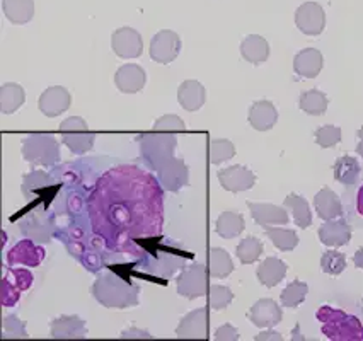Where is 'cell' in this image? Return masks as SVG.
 <instances>
[{
	"label": "cell",
	"instance_id": "14",
	"mask_svg": "<svg viewBox=\"0 0 363 341\" xmlns=\"http://www.w3.org/2000/svg\"><path fill=\"white\" fill-rule=\"evenodd\" d=\"M176 335L179 338H206L208 336V311L195 309L179 321Z\"/></svg>",
	"mask_w": 363,
	"mask_h": 341
},
{
	"label": "cell",
	"instance_id": "12",
	"mask_svg": "<svg viewBox=\"0 0 363 341\" xmlns=\"http://www.w3.org/2000/svg\"><path fill=\"white\" fill-rule=\"evenodd\" d=\"M72 96L70 92L62 86L48 87L43 94L40 96V101H38V108L43 113L45 116L55 118L62 113H65L67 109L70 108Z\"/></svg>",
	"mask_w": 363,
	"mask_h": 341
},
{
	"label": "cell",
	"instance_id": "38",
	"mask_svg": "<svg viewBox=\"0 0 363 341\" xmlns=\"http://www.w3.org/2000/svg\"><path fill=\"white\" fill-rule=\"evenodd\" d=\"M320 268H323L324 273L331 276L341 275L346 268V256L336 250H329L320 258Z\"/></svg>",
	"mask_w": 363,
	"mask_h": 341
},
{
	"label": "cell",
	"instance_id": "7",
	"mask_svg": "<svg viewBox=\"0 0 363 341\" xmlns=\"http://www.w3.org/2000/svg\"><path fill=\"white\" fill-rule=\"evenodd\" d=\"M208 276H210V269L208 267L201 263H195L191 267H188L177 276L176 281V290L179 296L186 297V298H198L203 297L205 294H208Z\"/></svg>",
	"mask_w": 363,
	"mask_h": 341
},
{
	"label": "cell",
	"instance_id": "40",
	"mask_svg": "<svg viewBox=\"0 0 363 341\" xmlns=\"http://www.w3.org/2000/svg\"><path fill=\"white\" fill-rule=\"evenodd\" d=\"M341 137H343L341 128L335 125H324L315 130V144L323 149H331V147L337 145L341 142Z\"/></svg>",
	"mask_w": 363,
	"mask_h": 341
},
{
	"label": "cell",
	"instance_id": "30",
	"mask_svg": "<svg viewBox=\"0 0 363 341\" xmlns=\"http://www.w3.org/2000/svg\"><path fill=\"white\" fill-rule=\"evenodd\" d=\"M208 269L213 279H227L234 272V263L229 252L222 247H212L208 251Z\"/></svg>",
	"mask_w": 363,
	"mask_h": 341
},
{
	"label": "cell",
	"instance_id": "26",
	"mask_svg": "<svg viewBox=\"0 0 363 341\" xmlns=\"http://www.w3.org/2000/svg\"><path fill=\"white\" fill-rule=\"evenodd\" d=\"M240 55L249 63L259 65L268 60L269 57V45L263 36L259 35H249L240 43Z\"/></svg>",
	"mask_w": 363,
	"mask_h": 341
},
{
	"label": "cell",
	"instance_id": "15",
	"mask_svg": "<svg viewBox=\"0 0 363 341\" xmlns=\"http://www.w3.org/2000/svg\"><path fill=\"white\" fill-rule=\"evenodd\" d=\"M249 321L257 328H273L281 321V307L272 298H261L249 309Z\"/></svg>",
	"mask_w": 363,
	"mask_h": 341
},
{
	"label": "cell",
	"instance_id": "6",
	"mask_svg": "<svg viewBox=\"0 0 363 341\" xmlns=\"http://www.w3.org/2000/svg\"><path fill=\"white\" fill-rule=\"evenodd\" d=\"M60 133L63 144L77 155L89 152L96 140V135L89 132L87 121L80 116H70L65 121H62Z\"/></svg>",
	"mask_w": 363,
	"mask_h": 341
},
{
	"label": "cell",
	"instance_id": "19",
	"mask_svg": "<svg viewBox=\"0 0 363 341\" xmlns=\"http://www.w3.org/2000/svg\"><path fill=\"white\" fill-rule=\"evenodd\" d=\"M323 65H324L323 53L315 48L301 50V52L295 55L294 70L295 74L301 75L303 79L318 77L320 70H323Z\"/></svg>",
	"mask_w": 363,
	"mask_h": 341
},
{
	"label": "cell",
	"instance_id": "50",
	"mask_svg": "<svg viewBox=\"0 0 363 341\" xmlns=\"http://www.w3.org/2000/svg\"><path fill=\"white\" fill-rule=\"evenodd\" d=\"M358 138H360V142H358V145H357V152H358V155H362L363 157V126L358 130Z\"/></svg>",
	"mask_w": 363,
	"mask_h": 341
},
{
	"label": "cell",
	"instance_id": "5",
	"mask_svg": "<svg viewBox=\"0 0 363 341\" xmlns=\"http://www.w3.org/2000/svg\"><path fill=\"white\" fill-rule=\"evenodd\" d=\"M23 157L35 166H55L60 162V144L52 135H31L23 142Z\"/></svg>",
	"mask_w": 363,
	"mask_h": 341
},
{
	"label": "cell",
	"instance_id": "36",
	"mask_svg": "<svg viewBox=\"0 0 363 341\" xmlns=\"http://www.w3.org/2000/svg\"><path fill=\"white\" fill-rule=\"evenodd\" d=\"M235 255H238V258L242 264H252L255 261L259 259L261 255H263V242L257 237L249 235V237L242 239V241L239 242Z\"/></svg>",
	"mask_w": 363,
	"mask_h": 341
},
{
	"label": "cell",
	"instance_id": "44",
	"mask_svg": "<svg viewBox=\"0 0 363 341\" xmlns=\"http://www.w3.org/2000/svg\"><path fill=\"white\" fill-rule=\"evenodd\" d=\"M19 292L21 290L18 287L11 284L9 280L4 279V294H2V304L6 307L16 306L19 301Z\"/></svg>",
	"mask_w": 363,
	"mask_h": 341
},
{
	"label": "cell",
	"instance_id": "48",
	"mask_svg": "<svg viewBox=\"0 0 363 341\" xmlns=\"http://www.w3.org/2000/svg\"><path fill=\"white\" fill-rule=\"evenodd\" d=\"M353 263H354V267H357V268L363 269V247H360V250L354 252Z\"/></svg>",
	"mask_w": 363,
	"mask_h": 341
},
{
	"label": "cell",
	"instance_id": "32",
	"mask_svg": "<svg viewBox=\"0 0 363 341\" xmlns=\"http://www.w3.org/2000/svg\"><path fill=\"white\" fill-rule=\"evenodd\" d=\"M246 222L238 212H223L217 220V233L223 239H234L242 233Z\"/></svg>",
	"mask_w": 363,
	"mask_h": 341
},
{
	"label": "cell",
	"instance_id": "18",
	"mask_svg": "<svg viewBox=\"0 0 363 341\" xmlns=\"http://www.w3.org/2000/svg\"><path fill=\"white\" fill-rule=\"evenodd\" d=\"M249 210L257 225H286L290 222L289 212L285 208L272 203H252L249 201Z\"/></svg>",
	"mask_w": 363,
	"mask_h": 341
},
{
	"label": "cell",
	"instance_id": "13",
	"mask_svg": "<svg viewBox=\"0 0 363 341\" xmlns=\"http://www.w3.org/2000/svg\"><path fill=\"white\" fill-rule=\"evenodd\" d=\"M218 181H220L222 188L232 193L247 191L255 186L256 176L255 172L249 171L244 166H230L225 169L218 171Z\"/></svg>",
	"mask_w": 363,
	"mask_h": 341
},
{
	"label": "cell",
	"instance_id": "1",
	"mask_svg": "<svg viewBox=\"0 0 363 341\" xmlns=\"http://www.w3.org/2000/svg\"><path fill=\"white\" fill-rule=\"evenodd\" d=\"M135 174H137V171L133 169L130 191L133 188ZM125 189L126 167L103 176V179L99 181L98 191L92 195L91 200V216L94 229H98L99 234L104 235L108 241L109 237L123 234L130 235V237L157 234L160 224H162V210H160L162 200H160L159 186L152 188L133 205L130 203L137 198V195L132 196L130 191H125Z\"/></svg>",
	"mask_w": 363,
	"mask_h": 341
},
{
	"label": "cell",
	"instance_id": "9",
	"mask_svg": "<svg viewBox=\"0 0 363 341\" xmlns=\"http://www.w3.org/2000/svg\"><path fill=\"white\" fill-rule=\"evenodd\" d=\"M295 24L307 36H319L326 28V14L318 2H306L295 11Z\"/></svg>",
	"mask_w": 363,
	"mask_h": 341
},
{
	"label": "cell",
	"instance_id": "47",
	"mask_svg": "<svg viewBox=\"0 0 363 341\" xmlns=\"http://www.w3.org/2000/svg\"><path fill=\"white\" fill-rule=\"evenodd\" d=\"M121 336H123V338H150V332L138 331V330H128V331L121 332Z\"/></svg>",
	"mask_w": 363,
	"mask_h": 341
},
{
	"label": "cell",
	"instance_id": "45",
	"mask_svg": "<svg viewBox=\"0 0 363 341\" xmlns=\"http://www.w3.org/2000/svg\"><path fill=\"white\" fill-rule=\"evenodd\" d=\"M215 338L220 340V341H238L239 340V332L238 330H235L232 324H223V326H220L217 330V332H215Z\"/></svg>",
	"mask_w": 363,
	"mask_h": 341
},
{
	"label": "cell",
	"instance_id": "23",
	"mask_svg": "<svg viewBox=\"0 0 363 341\" xmlns=\"http://www.w3.org/2000/svg\"><path fill=\"white\" fill-rule=\"evenodd\" d=\"M177 101L186 111H198L206 101V91L198 81H184L177 89Z\"/></svg>",
	"mask_w": 363,
	"mask_h": 341
},
{
	"label": "cell",
	"instance_id": "34",
	"mask_svg": "<svg viewBox=\"0 0 363 341\" xmlns=\"http://www.w3.org/2000/svg\"><path fill=\"white\" fill-rule=\"evenodd\" d=\"M264 233L280 251H294L298 244V235L295 230L281 229V227L275 225H264Z\"/></svg>",
	"mask_w": 363,
	"mask_h": 341
},
{
	"label": "cell",
	"instance_id": "20",
	"mask_svg": "<svg viewBox=\"0 0 363 341\" xmlns=\"http://www.w3.org/2000/svg\"><path fill=\"white\" fill-rule=\"evenodd\" d=\"M278 121V111L272 101H256L249 109V123L257 132H268Z\"/></svg>",
	"mask_w": 363,
	"mask_h": 341
},
{
	"label": "cell",
	"instance_id": "29",
	"mask_svg": "<svg viewBox=\"0 0 363 341\" xmlns=\"http://www.w3.org/2000/svg\"><path fill=\"white\" fill-rule=\"evenodd\" d=\"M26 92L19 84L9 82L0 87V111L4 115H12L24 104Z\"/></svg>",
	"mask_w": 363,
	"mask_h": 341
},
{
	"label": "cell",
	"instance_id": "33",
	"mask_svg": "<svg viewBox=\"0 0 363 341\" xmlns=\"http://www.w3.org/2000/svg\"><path fill=\"white\" fill-rule=\"evenodd\" d=\"M328 104H329L328 96L318 89L302 92L301 101H298V106H301L302 111L312 116L324 115L328 109Z\"/></svg>",
	"mask_w": 363,
	"mask_h": 341
},
{
	"label": "cell",
	"instance_id": "24",
	"mask_svg": "<svg viewBox=\"0 0 363 341\" xmlns=\"http://www.w3.org/2000/svg\"><path fill=\"white\" fill-rule=\"evenodd\" d=\"M53 338H84L87 336L86 323L79 315H62L52 323Z\"/></svg>",
	"mask_w": 363,
	"mask_h": 341
},
{
	"label": "cell",
	"instance_id": "8",
	"mask_svg": "<svg viewBox=\"0 0 363 341\" xmlns=\"http://www.w3.org/2000/svg\"><path fill=\"white\" fill-rule=\"evenodd\" d=\"M181 52V38L171 29H162L150 41V58L157 63H171Z\"/></svg>",
	"mask_w": 363,
	"mask_h": 341
},
{
	"label": "cell",
	"instance_id": "42",
	"mask_svg": "<svg viewBox=\"0 0 363 341\" xmlns=\"http://www.w3.org/2000/svg\"><path fill=\"white\" fill-rule=\"evenodd\" d=\"M154 130H155V132H162V133L184 132V130H186V125H184V121L181 120L179 116L164 115V116H160V118H157V120H155Z\"/></svg>",
	"mask_w": 363,
	"mask_h": 341
},
{
	"label": "cell",
	"instance_id": "17",
	"mask_svg": "<svg viewBox=\"0 0 363 341\" xmlns=\"http://www.w3.org/2000/svg\"><path fill=\"white\" fill-rule=\"evenodd\" d=\"M319 239L324 246H345L352 239V227L345 218H333V220H326L319 227Z\"/></svg>",
	"mask_w": 363,
	"mask_h": 341
},
{
	"label": "cell",
	"instance_id": "3",
	"mask_svg": "<svg viewBox=\"0 0 363 341\" xmlns=\"http://www.w3.org/2000/svg\"><path fill=\"white\" fill-rule=\"evenodd\" d=\"M318 319L323 324V335L333 341H360L363 340V326L360 319L345 311L323 306L318 311Z\"/></svg>",
	"mask_w": 363,
	"mask_h": 341
},
{
	"label": "cell",
	"instance_id": "46",
	"mask_svg": "<svg viewBox=\"0 0 363 341\" xmlns=\"http://www.w3.org/2000/svg\"><path fill=\"white\" fill-rule=\"evenodd\" d=\"M281 340H284V336H281L280 332L272 331V330L256 335V341H281Z\"/></svg>",
	"mask_w": 363,
	"mask_h": 341
},
{
	"label": "cell",
	"instance_id": "35",
	"mask_svg": "<svg viewBox=\"0 0 363 341\" xmlns=\"http://www.w3.org/2000/svg\"><path fill=\"white\" fill-rule=\"evenodd\" d=\"M307 292H309V285L306 281L301 280H294L292 284H289L285 287L284 292H281V306L289 307V309H295L306 301Z\"/></svg>",
	"mask_w": 363,
	"mask_h": 341
},
{
	"label": "cell",
	"instance_id": "41",
	"mask_svg": "<svg viewBox=\"0 0 363 341\" xmlns=\"http://www.w3.org/2000/svg\"><path fill=\"white\" fill-rule=\"evenodd\" d=\"M4 338H26V324H24L18 315H7L4 318Z\"/></svg>",
	"mask_w": 363,
	"mask_h": 341
},
{
	"label": "cell",
	"instance_id": "4",
	"mask_svg": "<svg viewBox=\"0 0 363 341\" xmlns=\"http://www.w3.org/2000/svg\"><path fill=\"white\" fill-rule=\"evenodd\" d=\"M177 147L176 137L169 133L155 132L140 135V154L143 162L150 169L159 171L167 161L174 157V150Z\"/></svg>",
	"mask_w": 363,
	"mask_h": 341
},
{
	"label": "cell",
	"instance_id": "43",
	"mask_svg": "<svg viewBox=\"0 0 363 341\" xmlns=\"http://www.w3.org/2000/svg\"><path fill=\"white\" fill-rule=\"evenodd\" d=\"M12 276H14V287H18L19 290H26L31 287L33 284V275L28 272V269H12ZM6 280H9L7 276H4Z\"/></svg>",
	"mask_w": 363,
	"mask_h": 341
},
{
	"label": "cell",
	"instance_id": "10",
	"mask_svg": "<svg viewBox=\"0 0 363 341\" xmlns=\"http://www.w3.org/2000/svg\"><path fill=\"white\" fill-rule=\"evenodd\" d=\"M111 46L120 58H138L143 50V40L137 29L120 28L113 33Z\"/></svg>",
	"mask_w": 363,
	"mask_h": 341
},
{
	"label": "cell",
	"instance_id": "28",
	"mask_svg": "<svg viewBox=\"0 0 363 341\" xmlns=\"http://www.w3.org/2000/svg\"><path fill=\"white\" fill-rule=\"evenodd\" d=\"M2 9L12 24H28L35 16L33 0H4Z\"/></svg>",
	"mask_w": 363,
	"mask_h": 341
},
{
	"label": "cell",
	"instance_id": "11",
	"mask_svg": "<svg viewBox=\"0 0 363 341\" xmlns=\"http://www.w3.org/2000/svg\"><path fill=\"white\" fill-rule=\"evenodd\" d=\"M157 178L167 191L177 193L189 183V169L183 159L172 157L157 171Z\"/></svg>",
	"mask_w": 363,
	"mask_h": 341
},
{
	"label": "cell",
	"instance_id": "25",
	"mask_svg": "<svg viewBox=\"0 0 363 341\" xmlns=\"http://www.w3.org/2000/svg\"><path fill=\"white\" fill-rule=\"evenodd\" d=\"M286 269H289L286 263H284L280 258L272 256V258L264 259L263 263L259 264L256 275H257V280H259V284H263L264 287L272 289V287H277V285L285 279Z\"/></svg>",
	"mask_w": 363,
	"mask_h": 341
},
{
	"label": "cell",
	"instance_id": "49",
	"mask_svg": "<svg viewBox=\"0 0 363 341\" xmlns=\"http://www.w3.org/2000/svg\"><path fill=\"white\" fill-rule=\"evenodd\" d=\"M357 210L360 216H363V186L358 189V195H357Z\"/></svg>",
	"mask_w": 363,
	"mask_h": 341
},
{
	"label": "cell",
	"instance_id": "16",
	"mask_svg": "<svg viewBox=\"0 0 363 341\" xmlns=\"http://www.w3.org/2000/svg\"><path fill=\"white\" fill-rule=\"evenodd\" d=\"M147 82L145 70L137 63H128V65L120 67L115 74V84L123 94H135L142 91Z\"/></svg>",
	"mask_w": 363,
	"mask_h": 341
},
{
	"label": "cell",
	"instance_id": "21",
	"mask_svg": "<svg viewBox=\"0 0 363 341\" xmlns=\"http://www.w3.org/2000/svg\"><path fill=\"white\" fill-rule=\"evenodd\" d=\"M45 258V250L35 246L31 241H21L7 255L9 264H24V267H40Z\"/></svg>",
	"mask_w": 363,
	"mask_h": 341
},
{
	"label": "cell",
	"instance_id": "31",
	"mask_svg": "<svg viewBox=\"0 0 363 341\" xmlns=\"http://www.w3.org/2000/svg\"><path fill=\"white\" fill-rule=\"evenodd\" d=\"M285 207L292 212L295 224H297L301 229H307L312 224V212L307 200L301 195H289L285 198Z\"/></svg>",
	"mask_w": 363,
	"mask_h": 341
},
{
	"label": "cell",
	"instance_id": "2",
	"mask_svg": "<svg viewBox=\"0 0 363 341\" xmlns=\"http://www.w3.org/2000/svg\"><path fill=\"white\" fill-rule=\"evenodd\" d=\"M138 294L140 287L130 284L115 273H104L92 284V296L101 306L113 307V309H126V307L138 306Z\"/></svg>",
	"mask_w": 363,
	"mask_h": 341
},
{
	"label": "cell",
	"instance_id": "37",
	"mask_svg": "<svg viewBox=\"0 0 363 341\" xmlns=\"http://www.w3.org/2000/svg\"><path fill=\"white\" fill-rule=\"evenodd\" d=\"M208 155L212 164L227 162L235 155V145L227 138H215V140L210 142Z\"/></svg>",
	"mask_w": 363,
	"mask_h": 341
},
{
	"label": "cell",
	"instance_id": "27",
	"mask_svg": "<svg viewBox=\"0 0 363 341\" xmlns=\"http://www.w3.org/2000/svg\"><path fill=\"white\" fill-rule=\"evenodd\" d=\"M333 171H335V179L337 183L345 184V186H353L360 179L362 167L360 162L352 155H343V157L336 159Z\"/></svg>",
	"mask_w": 363,
	"mask_h": 341
},
{
	"label": "cell",
	"instance_id": "22",
	"mask_svg": "<svg viewBox=\"0 0 363 341\" xmlns=\"http://www.w3.org/2000/svg\"><path fill=\"white\" fill-rule=\"evenodd\" d=\"M314 207L323 220H333V218L343 216V205H341L340 196L328 186L320 189L314 196Z\"/></svg>",
	"mask_w": 363,
	"mask_h": 341
},
{
	"label": "cell",
	"instance_id": "39",
	"mask_svg": "<svg viewBox=\"0 0 363 341\" xmlns=\"http://www.w3.org/2000/svg\"><path fill=\"white\" fill-rule=\"evenodd\" d=\"M234 301V294L229 287H223V285H210L208 289V302L210 307L215 311H222L225 307H229Z\"/></svg>",
	"mask_w": 363,
	"mask_h": 341
}]
</instances>
